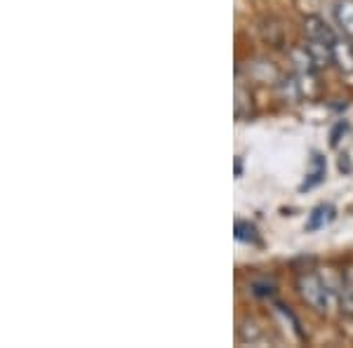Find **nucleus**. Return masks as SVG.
<instances>
[{
    "mask_svg": "<svg viewBox=\"0 0 353 348\" xmlns=\"http://www.w3.org/2000/svg\"><path fill=\"white\" fill-rule=\"evenodd\" d=\"M304 33H306V52L311 54L313 64L318 66H327L334 61V38L332 28H330L321 17L311 14L304 19Z\"/></svg>",
    "mask_w": 353,
    "mask_h": 348,
    "instance_id": "nucleus-1",
    "label": "nucleus"
},
{
    "mask_svg": "<svg viewBox=\"0 0 353 348\" xmlns=\"http://www.w3.org/2000/svg\"><path fill=\"white\" fill-rule=\"evenodd\" d=\"M297 289H299L301 299H304L311 308H316L318 313H325L330 308V304H332V294H330L325 280H323V278L318 276V273H313V271L299 273Z\"/></svg>",
    "mask_w": 353,
    "mask_h": 348,
    "instance_id": "nucleus-2",
    "label": "nucleus"
},
{
    "mask_svg": "<svg viewBox=\"0 0 353 348\" xmlns=\"http://www.w3.org/2000/svg\"><path fill=\"white\" fill-rule=\"evenodd\" d=\"M334 24L339 26L341 36L353 43V0H337L332 8Z\"/></svg>",
    "mask_w": 353,
    "mask_h": 348,
    "instance_id": "nucleus-3",
    "label": "nucleus"
},
{
    "mask_svg": "<svg viewBox=\"0 0 353 348\" xmlns=\"http://www.w3.org/2000/svg\"><path fill=\"white\" fill-rule=\"evenodd\" d=\"M334 216H337V209H334L330 203L318 205V207L311 209L309 221H306V231H321V228H325V226L332 224Z\"/></svg>",
    "mask_w": 353,
    "mask_h": 348,
    "instance_id": "nucleus-4",
    "label": "nucleus"
},
{
    "mask_svg": "<svg viewBox=\"0 0 353 348\" xmlns=\"http://www.w3.org/2000/svg\"><path fill=\"white\" fill-rule=\"evenodd\" d=\"M311 165H313V170H311V174H309V179L301 184V191H309V188H313V186H318L321 184L323 179H325V170H327V165H325V158L323 156H313V161H311Z\"/></svg>",
    "mask_w": 353,
    "mask_h": 348,
    "instance_id": "nucleus-5",
    "label": "nucleus"
},
{
    "mask_svg": "<svg viewBox=\"0 0 353 348\" xmlns=\"http://www.w3.org/2000/svg\"><path fill=\"white\" fill-rule=\"evenodd\" d=\"M236 240L241 243H248V245H261V238H259V231L254 224H250V221H236Z\"/></svg>",
    "mask_w": 353,
    "mask_h": 348,
    "instance_id": "nucleus-6",
    "label": "nucleus"
},
{
    "mask_svg": "<svg viewBox=\"0 0 353 348\" xmlns=\"http://www.w3.org/2000/svg\"><path fill=\"white\" fill-rule=\"evenodd\" d=\"M332 64H339L341 71H353V48L349 45V48H341V43L337 41V45H334V61Z\"/></svg>",
    "mask_w": 353,
    "mask_h": 348,
    "instance_id": "nucleus-7",
    "label": "nucleus"
},
{
    "mask_svg": "<svg viewBox=\"0 0 353 348\" xmlns=\"http://www.w3.org/2000/svg\"><path fill=\"white\" fill-rule=\"evenodd\" d=\"M346 127H349L346 123H337V127L332 130V146H337V144H339V134H341V132H346Z\"/></svg>",
    "mask_w": 353,
    "mask_h": 348,
    "instance_id": "nucleus-8",
    "label": "nucleus"
},
{
    "mask_svg": "<svg viewBox=\"0 0 353 348\" xmlns=\"http://www.w3.org/2000/svg\"><path fill=\"white\" fill-rule=\"evenodd\" d=\"M241 172H243V163H241V158L236 161V176H241Z\"/></svg>",
    "mask_w": 353,
    "mask_h": 348,
    "instance_id": "nucleus-9",
    "label": "nucleus"
},
{
    "mask_svg": "<svg viewBox=\"0 0 353 348\" xmlns=\"http://www.w3.org/2000/svg\"><path fill=\"white\" fill-rule=\"evenodd\" d=\"M351 48H353V45H351Z\"/></svg>",
    "mask_w": 353,
    "mask_h": 348,
    "instance_id": "nucleus-10",
    "label": "nucleus"
}]
</instances>
